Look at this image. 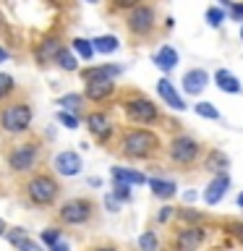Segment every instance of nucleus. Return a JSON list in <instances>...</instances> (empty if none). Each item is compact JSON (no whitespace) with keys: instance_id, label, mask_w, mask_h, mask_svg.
Masks as SVG:
<instances>
[{"instance_id":"58836bf2","label":"nucleus","mask_w":243,"mask_h":251,"mask_svg":"<svg viewBox=\"0 0 243 251\" xmlns=\"http://www.w3.org/2000/svg\"><path fill=\"white\" fill-rule=\"evenodd\" d=\"M105 207H107V212H118V207H121V201H118L113 194H107V196H105Z\"/></svg>"},{"instance_id":"ea45409f","label":"nucleus","mask_w":243,"mask_h":251,"mask_svg":"<svg viewBox=\"0 0 243 251\" xmlns=\"http://www.w3.org/2000/svg\"><path fill=\"white\" fill-rule=\"evenodd\" d=\"M16 246H19L21 251H37V249H39V243L29 241V238H24V241H19V243H16Z\"/></svg>"},{"instance_id":"f3484780","label":"nucleus","mask_w":243,"mask_h":251,"mask_svg":"<svg viewBox=\"0 0 243 251\" xmlns=\"http://www.w3.org/2000/svg\"><path fill=\"white\" fill-rule=\"evenodd\" d=\"M154 66L162 71V74H172V68L178 66V50L175 47H170V45H162L160 50L154 52Z\"/></svg>"},{"instance_id":"1a4fd4ad","label":"nucleus","mask_w":243,"mask_h":251,"mask_svg":"<svg viewBox=\"0 0 243 251\" xmlns=\"http://www.w3.org/2000/svg\"><path fill=\"white\" fill-rule=\"evenodd\" d=\"M86 128H89V133L99 141V144H107L115 133V123H113V118H110V113L94 110V113L86 115Z\"/></svg>"},{"instance_id":"c756f323","label":"nucleus","mask_w":243,"mask_h":251,"mask_svg":"<svg viewBox=\"0 0 243 251\" xmlns=\"http://www.w3.org/2000/svg\"><path fill=\"white\" fill-rule=\"evenodd\" d=\"M157 246H160V241H157V235H154L152 230H146V233L139 238V249H141V251H154Z\"/></svg>"},{"instance_id":"a878e982","label":"nucleus","mask_w":243,"mask_h":251,"mask_svg":"<svg viewBox=\"0 0 243 251\" xmlns=\"http://www.w3.org/2000/svg\"><path fill=\"white\" fill-rule=\"evenodd\" d=\"M58 105L63 110H71V113H81V105H84V94H66V97L58 100Z\"/></svg>"},{"instance_id":"0eeeda50","label":"nucleus","mask_w":243,"mask_h":251,"mask_svg":"<svg viewBox=\"0 0 243 251\" xmlns=\"http://www.w3.org/2000/svg\"><path fill=\"white\" fill-rule=\"evenodd\" d=\"M39 162V144L37 141H21L8 152V165L13 173H29Z\"/></svg>"},{"instance_id":"2f4dec72","label":"nucleus","mask_w":243,"mask_h":251,"mask_svg":"<svg viewBox=\"0 0 243 251\" xmlns=\"http://www.w3.org/2000/svg\"><path fill=\"white\" fill-rule=\"evenodd\" d=\"M222 21H225V11H222V8H209V11H207V24H209V26H222Z\"/></svg>"},{"instance_id":"c03bdc74","label":"nucleus","mask_w":243,"mask_h":251,"mask_svg":"<svg viewBox=\"0 0 243 251\" xmlns=\"http://www.w3.org/2000/svg\"><path fill=\"white\" fill-rule=\"evenodd\" d=\"M238 207L243 209V194H238Z\"/></svg>"},{"instance_id":"6ab92c4d","label":"nucleus","mask_w":243,"mask_h":251,"mask_svg":"<svg viewBox=\"0 0 243 251\" xmlns=\"http://www.w3.org/2000/svg\"><path fill=\"white\" fill-rule=\"evenodd\" d=\"M215 84H217L222 92H227V94H238V92H243L241 78L235 76V74H230L227 68H219L217 74H215Z\"/></svg>"},{"instance_id":"a19ab883","label":"nucleus","mask_w":243,"mask_h":251,"mask_svg":"<svg viewBox=\"0 0 243 251\" xmlns=\"http://www.w3.org/2000/svg\"><path fill=\"white\" fill-rule=\"evenodd\" d=\"M180 217H183V220H194V223H199V220H201L199 212H191V209H183V212H180Z\"/></svg>"},{"instance_id":"f03ea898","label":"nucleus","mask_w":243,"mask_h":251,"mask_svg":"<svg viewBox=\"0 0 243 251\" xmlns=\"http://www.w3.org/2000/svg\"><path fill=\"white\" fill-rule=\"evenodd\" d=\"M24 194H26V199L34 204V207H52V204L60 199V183L55 176H50V173H37V176H31L26 180Z\"/></svg>"},{"instance_id":"ddd939ff","label":"nucleus","mask_w":243,"mask_h":251,"mask_svg":"<svg viewBox=\"0 0 243 251\" xmlns=\"http://www.w3.org/2000/svg\"><path fill=\"white\" fill-rule=\"evenodd\" d=\"M227 188H230V178H227V173H215V178L209 180L207 191H204V201H207L209 207H215V204L222 201V196L227 194Z\"/></svg>"},{"instance_id":"49530a36","label":"nucleus","mask_w":243,"mask_h":251,"mask_svg":"<svg viewBox=\"0 0 243 251\" xmlns=\"http://www.w3.org/2000/svg\"><path fill=\"white\" fill-rule=\"evenodd\" d=\"M219 3H222V5H230V0H219Z\"/></svg>"},{"instance_id":"6e6552de","label":"nucleus","mask_w":243,"mask_h":251,"mask_svg":"<svg viewBox=\"0 0 243 251\" xmlns=\"http://www.w3.org/2000/svg\"><path fill=\"white\" fill-rule=\"evenodd\" d=\"M92 212H94V204L89 199H68L60 204L58 220L63 225H84L92 220Z\"/></svg>"},{"instance_id":"412c9836","label":"nucleus","mask_w":243,"mask_h":251,"mask_svg":"<svg viewBox=\"0 0 243 251\" xmlns=\"http://www.w3.org/2000/svg\"><path fill=\"white\" fill-rule=\"evenodd\" d=\"M113 180H121V183H128V186H144L146 183V176L139 170H131V168H113L110 170Z\"/></svg>"},{"instance_id":"dca6fc26","label":"nucleus","mask_w":243,"mask_h":251,"mask_svg":"<svg viewBox=\"0 0 243 251\" xmlns=\"http://www.w3.org/2000/svg\"><path fill=\"white\" fill-rule=\"evenodd\" d=\"M60 39L58 37H45L42 42L37 45V50H34V58H37V63L39 66H47V63H52L55 60V52L60 50Z\"/></svg>"},{"instance_id":"bb28decb","label":"nucleus","mask_w":243,"mask_h":251,"mask_svg":"<svg viewBox=\"0 0 243 251\" xmlns=\"http://www.w3.org/2000/svg\"><path fill=\"white\" fill-rule=\"evenodd\" d=\"M194 113L207 118V121H219V110L212 105V102H199V105H194Z\"/></svg>"},{"instance_id":"79ce46f5","label":"nucleus","mask_w":243,"mask_h":251,"mask_svg":"<svg viewBox=\"0 0 243 251\" xmlns=\"http://www.w3.org/2000/svg\"><path fill=\"white\" fill-rule=\"evenodd\" d=\"M3 60H8V50H5V47H0V63H3Z\"/></svg>"},{"instance_id":"7ed1b4c3","label":"nucleus","mask_w":243,"mask_h":251,"mask_svg":"<svg viewBox=\"0 0 243 251\" xmlns=\"http://www.w3.org/2000/svg\"><path fill=\"white\" fill-rule=\"evenodd\" d=\"M31 118H34V110H31L29 102L13 100L0 110V128L11 136H21L31 128Z\"/></svg>"},{"instance_id":"20e7f679","label":"nucleus","mask_w":243,"mask_h":251,"mask_svg":"<svg viewBox=\"0 0 243 251\" xmlns=\"http://www.w3.org/2000/svg\"><path fill=\"white\" fill-rule=\"evenodd\" d=\"M123 113L131 123H136V126H154L157 121H160V107H157L149 97L139 94V92H133L131 97L123 102Z\"/></svg>"},{"instance_id":"b1692460","label":"nucleus","mask_w":243,"mask_h":251,"mask_svg":"<svg viewBox=\"0 0 243 251\" xmlns=\"http://www.w3.org/2000/svg\"><path fill=\"white\" fill-rule=\"evenodd\" d=\"M92 47H94V52L110 55V52H115L118 47H121V42H118V37H113V34H102L97 39H92Z\"/></svg>"},{"instance_id":"e433bc0d","label":"nucleus","mask_w":243,"mask_h":251,"mask_svg":"<svg viewBox=\"0 0 243 251\" xmlns=\"http://www.w3.org/2000/svg\"><path fill=\"white\" fill-rule=\"evenodd\" d=\"M110 3H113V8H115V11H128V8L139 5L141 0H110Z\"/></svg>"},{"instance_id":"423d86ee","label":"nucleus","mask_w":243,"mask_h":251,"mask_svg":"<svg viewBox=\"0 0 243 251\" xmlns=\"http://www.w3.org/2000/svg\"><path fill=\"white\" fill-rule=\"evenodd\" d=\"M157 26V13L152 5H133L128 8V16H125V29L131 31L133 37H149Z\"/></svg>"},{"instance_id":"f704fd0d","label":"nucleus","mask_w":243,"mask_h":251,"mask_svg":"<svg viewBox=\"0 0 243 251\" xmlns=\"http://www.w3.org/2000/svg\"><path fill=\"white\" fill-rule=\"evenodd\" d=\"M3 235H5V238L13 243V246H16L19 241H24V238H26V230H24V227H13V230H5Z\"/></svg>"},{"instance_id":"2eb2a0df","label":"nucleus","mask_w":243,"mask_h":251,"mask_svg":"<svg viewBox=\"0 0 243 251\" xmlns=\"http://www.w3.org/2000/svg\"><path fill=\"white\" fill-rule=\"evenodd\" d=\"M157 94L165 100V105H168V107H172V110H186V102H183V97L175 92V86H172L170 78H160V81H157Z\"/></svg>"},{"instance_id":"5701e85b","label":"nucleus","mask_w":243,"mask_h":251,"mask_svg":"<svg viewBox=\"0 0 243 251\" xmlns=\"http://www.w3.org/2000/svg\"><path fill=\"white\" fill-rule=\"evenodd\" d=\"M55 66H58L60 71H78V60H76V55L68 50V47H60L58 52H55Z\"/></svg>"},{"instance_id":"de8ad7c7","label":"nucleus","mask_w":243,"mask_h":251,"mask_svg":"<svg viewBox=\"0 0 243 251\" xmlns=\"http://www.w3.org/2000/svg\"><path fill=\"white\" fill-rule=\"evenodd\" d=\"M241 39H243V26H241Z\"/></svg>"},{"instance_id":"cd10ccee","label":"nucleus","mask_w":243,"mask_h":251,"mask_svg":"<svg viewBox=\"0 0 243 251\" xmlns=\"http://www.w3.org/2000/svg\"><path fill=\"white\" fill-rule=\"evenodd\" d=\"M13 92H16V81H13V76L0 74V102H5Z\"/></svg>"},{"instance_id":"f257e3e1","label":"nucleus","mask_w":243,"mask_h":251,"mask_svg":"<svg viewBox=\"0 0 243 251\" xmlns=\"http://www.w3.org/2000/svg\"><path fill=\"white\" fill-rule=\"evenodd\" d=\"M162 141L149 128H128L121 136V154L128 160H149L160 152Z\"/></svg>"},{"instance_id":"4468645a","label":"nucleus","mask_w":243,"mask_h":251,"mask_svg":"<svg viewBox=\"0 0 243 251\" xmlns=\"http://www.w3.org/2000/svg\"><path fill=\"white\" fill-rule=\"evenodd\" d=\"M209 84V74L204 68H191L183 74V92L186 94H201Z\"/></svg>"},{"instance_id":"473e14b6","label":"nucleus","mask_w":243,"mask_h":251,"mask_svg":"<svg viewBox=\"0 0 243 251\" xmlns=\"http://www.w3.org/2000/svg\"><path fill=\"white\" fill-rule=\"evenodd\" d=\"M58 121L66 126V128H78V118L73 113H68V110H60L58 113Z\"/></svg>"},{"instance_id":"4be33fe9","label":"nucleus","mask_w":243,"mask_h":251,"mask_svg":"<svg viewBox=\"0 0 243 251\" xmlns=\"http://www.w3.org/2000/svg\"><path fill=\"white\" fill-rule=\"evenodd\" d=\"M149 191H152L157 199H172L178 191V186L172 183V180H165V178H149Z\"/></svg>"},{"instance_id":"39448f33","label":"nucleus","mask_w":243,"mask_h":251,"mask_svg":"<svg viewBox=\"0 0 243 251\" xmlns=\"http://www.w3.org/2000/svg\"><path fill=\"white\" fill-rule=\"evenodd\" d=\"M168 157L180 168H188V165H194L201 157V144L194 136H188V133H178V136H172L168 141Z\"/></svg>"},{"instance_id":"9d476101","label":"nucleus","mask_w":243,"mask_h":251,"mask_svg":"<svg viewBox=\"0 0 243 251\" xmlns=\"http://www.w3.org/2000/svg\"><path fill=\"white\" fill-rule=\"evenodd\" d=\"M52 168L58 176H68V178H73L81 173L84 168V162H81V154L73 152V149H63V152L55 154V160H52Z\"/></svg>"},{"instance_id":"7c9ffc66","label":"nucleus","mask_w":243,"mask_h":251,"mask_svg":"<svg viewBox=\"0 0 243 251\" xmlns=\"http://www.w3.org/2000/svg\"><path fill=\"white\" fill-rule=\"evenodd\" d=\"M60 227H45V230H42V243H45V246H55V243H58L60 241Z\"/></svg>"},{"instance_id":"09e8293b","label":"nucleus","mask_w":243,"mask_h":251,"mask_svg":"<svg viewBox=\"0 0 243 251\" xmlns=\"http://www.w3.org/2000/svg\"><path fill=\"white\" fill-rule=\"evenodd\" d=\"M89 3H97V0H89Z\"/></svg>"},{"instance_id":"f8f14e48","label":"nucleus","mask_w":243,"mask_h":251,"mask_svg":"<svg viewBox=\"0 0 243 251\" xmlns=\"http://www.w3.org/2000/svg\"><path fill=\"white\" fill-rule=\"evenodd\" d=\"M175 249H180V251H194V249H199L201 243H204V227H199V225H188V227H183V230H178L175 233Z\"/></svg>"},{"instance_id":"9b49d317","label":"nucleus","mask_w":243,"mask_h":251,"mask_svg":"<svg viewBox=\"0 0 243 251\" xmlns=\"http://www.w3.org/2000/svg\"><path fill=\"white\" fill-rule=\"evenodd\" d=\"M115 78H94V81H86L84 86V100L89 102H107L110 97L115 94Z\"/></svg>"},{"instance_id":"c85d7f7f","label":"nucleus","mask_w":243,"mask_h":251,"mask_svg":"<svg viewBox=\"0 0 243 251\" xmlns=\"http://www.w3.org/2000/svg\"><path fill=\"white\" fill-rule=\"evenodd\" d=\"M113 196L121 204H125V201H131V186L128 183H121V180H115V186H113Z\"/></svg>"},{"instance_id":"72a5a7b5","label":"nucleus","mask_w":243,"mask_h":251,"mask_svg":"<svg viewBox=\"0 0 243 251\" xmlns=\"http://www.w3.org/2000/svg\"><path fill=\"white\" fill-rule=\"evenodd\" d=\"M175 215H178V212H175V207H170V204H165V207H162L160 212H157V223H162V225H165V223H170V220L175 217Z\"/></svg>"},{"instance_id":"a18cd8bd","label":"nucleus","mask_w":243,"mask_h":251,"mask_svg":"<svg viewBox=\"0 0 243 251\" xmlns=\"http://www.w3.org/2000/svg\"><path fill=\"white\" fill-rule=\"evenodd\" d=\"M52 3H55V5H63V3H66V0H52Z\"/></svg>"},{"instance_id":"c9c22d12","label":"nucleus","mask_w":243,"mask_h":251,"mask_svg":"<svg viewBox=\"0 0 243 251\" xmlns=\"http://www.w3.org/2000/svg\"><path fill=\"white\" fill-rule=\"evenodd\" d=\"M227 227H230V235H233V238L238 241V243H243V220H235V223H230Z\"/></svg>"},{"instance_id":"a211bd4d","label":"nucleus","mask_w":243,"mask_h":251,"mask_svg":"<svg viewBox=\"0 0 243 251\" xmlns=\"http://www.w3.org/2000/svg\"><path fill=\"white\" fill-rule=\"evenodd\" d=\"M81 74L84 81H94V78H118L123 74L121 66H110V63H105V66H89V68H81L78 71Z\"/></svg>"},{"instance_id":"37998d69","label":"nucleus","mask_w":243,"mask_h":251,"mask_svg":"<svg viewBox=\"0 0 243 251\" xmlns=\"http://www.w3.org/2000/svg\"><path fill=\"white\" fill-rule=\"evenodd\" d=\"M5 230H8V227H5V220H3V217H0V235H3Z\"/></svg>"},{"instance_id":"aec40b11","label":"nucleus","mask_w":243,"mask_h":251,"mask_svg":"<svg viewBox=\"0 0 243 251\" xmlns=\"http://www.w3.org/2000/svg\"><path fill=\"white\" fill-rule=\"evenodd\" d=\"M227 168H230V160H227V154L222 152V149H212V152H207V157H204V170L225 173Z\"/></svg>"},{"instance_id":"4c0bfd02","label":"nucleus","mask_w":243,"mask_h":251,"mask_svg":"<svg viewBox=\"0 0 243 251\" xmlns=\"http://www.w3.org/2000/svg\"><path fill=\"white\" fill-rule=\"evenodd\" d=\"M230 16L235 21H243V3H233L230 0Z\"/></svg>"},{"instance_id":"393cba45","label":"nucleus","mask_w":243,"mask_h":251,"mask_svg":"<svg viewBox=\"0 0 243 251\" xmlns=\"http://www.w3.org/2000/svg\"><path fill=\"white\" fill-rule=\"evenodd\" d=\"M71 45H73V50H76V55H78V58H81V60H89V63H92V58H94V47H92V42H89V39H84V37H76Z\"/></svg>"}]
</instances>
